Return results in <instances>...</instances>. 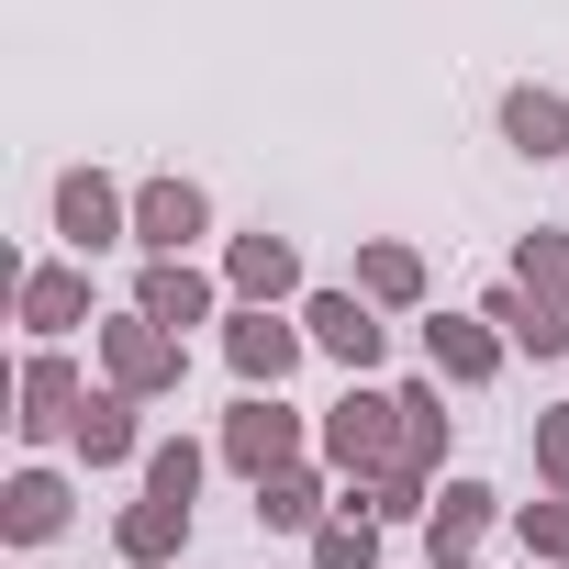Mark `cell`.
<instances>
[{
  "mask_svg": "<svg viewBox=\"0 0 569 569\" xmlns=\"http://www.w3.org/2000/svg\"><path fill=\"white\" fill-rule=\"evenodd\" d=\"M68 447H79L90 469H123V458H134V402H123V391H90L79 425H68Z\"/></svg>",
  "mask_w": 569,
  "mask_h": 569,
  "instance_id": "obj_13",
  "label": "cell"
},
{
  "mask_svg": "<svg viewBox=\"0 0 569 569\" xmlns=\"http://www.w3.org/2000/svg\"><path fill=\"white\" fill-rule=\"evenodd\" d=\"M79 313H90V279L79 268H23V325L34 336H68Z\"/></svg>",
  "mask_w": 569,
  "mask_h": 569,
  "instance_id": "obj_18",
  "label": "cell"
},
{
  "mask_svg": "<svg viewBox=\"0 0 569 569\" xmlns=\"http://www.w3.org/2000/svg\"><path fill=\"white\" fill-rule=\"evenodd\" d=\"M436 447H447V402H436V391H402V469L425 480V469H436Z\"/></svg>",
  "mask_w": 569,
  "mask_h": 569,
  "instance_id": "obj_23",
  "label": "cell"
},
{
  "mask_svg": "<svg viewBox=\"0 0 569 569\" xmlns=\"http://www.w3.org/2000/svg\"><path fill=\"white\" fill-rule=\"evenodd\" d=\"M536 469H547V491L569 502V413H536Z\"/></svg>",
  "mask_w": 569,
  "mask_h": 569,
  "instance_id": "obj_26",
  "label": "cell"
},
{
  "mask_svg": "<svg viewBox=\"0 0 569 569\" xmlns=\"http://www.w3.org/2000/svg\"><path fill=\"white\" fill-rule=\"evenodd\" d=\"M358 302H369V313L425 302V257H413V246H369V257H358Z\"/></svg>",
  "mask_w": 569,
  "mask_h": 569,
  "instance_id": "obj_17",
  "label": "cell"
},
{
  "mask_svg": "<svg viewBox=\"0 0 569 569\" xmlns=\"http://www.w3.org/2000/svg\"><path fill=\"white\" fill-rule=\"evenodd\" d=\"M201 223H212V201H201L190 179H146V190H134V234H146L157 257H179Z\"/></svg>",
  "mask_w": 569,
  "mask_h": 569,
  "instance_id": "obj_8",
  "label": "cell"
},
{
  "mask_svg": "<svg viewBox=\"0 0 569 569\" xmlns=\"http://www.w3.org/2000/svg\"><path fill=\"white\" fill-rule=\"evenodd\" d=\"M101 358H112V391L123 402H146V391H179V336L168 325H146V313H123V325H101Z\"/></svg>",
  "mask_w": 569,
  "mask_h": 569,
  "instance_id": "obj_3",
  "label": "cell"
},
{
  "mask_svg": "<svg viewBox=\"0 0 569 569\" xmlns=\"http://www.w3.org/2000/svg\"><path fill=\"white\" fill-rule=\"evenodd\" d=\"M223 279H234V291H246V302L268 313L279 291H302V246H291V234H268V223H257V234H234V257H223Z\"/></svg>",
  "mask_w": 569,
  "mask_h": 569,
  "instance_id": "obj_5",
  "label": "cell"
},
{
  "mask_svg": "<svg viewBox=\"0 0 569 569\" xmlns=\"http://www.w3.org/2000/svg\"><path fill=\"white\" fill-rule=\"evenodd\" d=\"M134 313L179 336V325H201V313H212V279H201L190 257H157V268H146V291H134Z\"/></svg>",
  "mask_w": 569,
  "mask_h": 569,
  "instance_id": "obj_10",
  "label": "cell"
},
{
  "mask_svg": "<svg viewBox=\"0 0 569 569\" xmlns=\"http://www.w3.org/2000/svg\"><path fill=\"white\" fill-rule=\"evenodd\" d=\"M223 358H234V380H246V391H279V380L302 369V325H279V313H257V302H246V313L223 325Z\"/></svg>",
  "mask_w": 569,
  "mask_h": 569,
  "instance_id": "obj_4",
  "label": "cell"
},
{
  "mask_svg": "<svg viewBox=\"0 0 569 569\" xmlns=\"http://www.w3.org/2000/svg\"><path fill=\"white\" fill-rule=\"evenodd\" d=\"M223 458H234L246 480H279V469H302V413L279 402V391H246V402L223 413Z\"/></svg>",
  "mask_w": 569,
  "mask_h": 569,
  "instance_id": "obj_1",
  "label": "cell"
},
{
  "mask_svg": "<svg viewBox=\"0 0 569 569\" xmlns=\"http://www.w3.org/2000/svg\"><path fill=\"white\" fill-rule=\"evenodd\" d=\"M480 325H502V336H513V347H536V358H569V325H558V313H536V302L513 291V279L480 302Z\"/></svg>",
  "mask_w": 569,
  "mask_h": 569,
  "instance_id": "obj_19",
  "label": "cell"
},
{
  "mask_svg": "<svg viewBox=\"0 0 569 569\" xmlns=\"http://www.w3.org/2000/svg\"><path fill=\"white\" fill-rule=\"evenodd\" d=\"M325 458H336L347 480H391V469H402V402H380V391L336 402V425H325Z\"/></svg>",
  "mask_w": 569,
  "mask_h": 569,
  "instance_id": "obj_2",
  "label": "cell"
},
{
  "mask_svg": "<svg viewBox=\"0 0 569 569\" xmlns=\"http://www.w3.org/2000/svg\"><path fill=\"white\" fill-rule=\"evenodd\" d=\"M480 525H491V491H480V480H447V502L425 513L436 558H469V547H480Z\"/></svg>",
  "mask_w": 569,
  "mask_h": 569,
  "instance_id": "obj_20",
  "label": "cell"
},
{
  "mask_svg": "<svg viewBox=\"0 0 569 569\" xmlns=\"http://www.w3.org/2000/svg\"><path fill=\"white\" fill-rule=\"evenodd\" d=\"M302 325H313V347H325V358L380 369V313H369L358 291H313V302H302Z\"/></svg>",
  "mask_w": 569,
  "mask_h": 569,
  "instance_id": "obj_7",
  "label": "cell"
},
{
  "mask_svg": "<svg viewBox=\"0 0 569 569\" xmlns=\"http://www.w3.org/2000/svg\"><path fill=\"white\" fill-rule=\"evenodd\" d=\"M79 402H90V391H79V369L46 347V358L23 369V413H12V425H23V436H68V425H79Z\"/></svg>",
  "mask_w": 569,
  "mask_h": 569,
  "instance_id": "obj_9",
  "label": "cell"
},
{
  "mask_svg": "<svg viewBox=\"0 0 569 569\" xmlns=\"http://www.w3.org/2000/svg\"><path fill=\"white\" fill-rule=\"evenodd\" d=\"M57 234H68L79 257L112 246V234H123V190H112L101 168H68V179H57Z\"/></svg>",
  "mask_w": 569,
  "mask_h": 569,
  "instance_id": "obj_6",
  "label": "cell"
},
{
  "mask_svg": "<svg viewBox=\"0 0 569 569\" xmlns=\"http://www.w3.org/2000/svg\"><path fill=\"white\" fill-rule=\"evenodd\" d=\"M513 291H525L536 313H558V325H569V234H547V223L525 234V257H513Z\"/></svg>",
  "mask_w": 569,
  "mask_h": 569,
  "instance_id": "obj_14",
  "label": "cell"
},
{
  "mask_svg": "<svg viewBox=\"0 0 569 569\" xmlns=\"http://www.w3.org/2000/svg\"><path fill=\"white\" fill-rule=\"evenodd\" d=\"M502 146H513V157H558V146H569V101H558V90H513V101H502Z\"/></svg>",
  "mask_w": 569,
  "mask_h": 569,
  "instance_id": "obj_16",
  "label": "cell"
},
{
  "mask_svg": "<svg viewBox=\"0 0 569 569\" xmlns=\"http://www.w3.org/2000/svg\"><path fill=\"white\" fill-rule=\"evenodd\" d=\"M525 558L536 569H569V502H536L525 513Z\"/></svg>",
  "mask_w": 569,
  "mask_h": 569,
  "instance_id": "obj_25",
  "label": "cell"
},
{
  "mask_svg": "<svg viewBox=\"0 0 569 569\" xmlns=\"http://www.w3.org/2000/svg\"><path fill=\"white\" fill-rule=\"evenodd\" d=\"M57 525H68V480L57 469H23L12 491H0V536H12V547H46Z\"/></svg>",
  "mask_w": 569,
  "mask_h": 569,
  "instance_id": "obj_11",
  "label": "cell"
},
{
  "mask_svg": "<svg viewBox=\"0 0 569 569\" xmlns=\"http://www.w3.org/2000/svg\"><path fill=\"white\" fill-rule=\"evenodd\" d=\"M436 569H469V558H436Z\"/></svg>",
  "mask_w": 569,
  "mask_h": 569,
  "instance_id": "obj_27",
  "label": "cell"
},
{
  "mask_svg": "<svg viewBox=\"0 0 569 569\" xmlns=\"http://www.w3.org/2000/svg\"><path fill=\"white\" fill-rule=\"evenodd\" d=\"M425 358H436V380H458V391H480L491 369H502V347L469 325V313H447V325H425Z\"/></svg>",
  "mask_w": 569,
  "mask_h": 569,
  "instance_id": "obj_12",
  "label": "cell"
},
{
  "mask_svg": "<svg viewBox=\"0 0 569 569\" xmlns=\"http://www.w3.org/2000/svg\"><path fill=\"white\" fill-rule=\"evenodd\" d=\"M112 547H123L134 569H157L168 547H190V502H168V491H146V502L123 513V536H112Z\"/></svg>",
  "mask_w": 569,
  "mask_h": 569,
  "instance_id": "obj_15",
  "label": "cell"
},
{
  "mask_svg": "<svg viewBox=\"0 0 569 569\" xmlns=\"http://www.w3.org/2000/svg\"><path fill=\"white\" fill-rule=\"evenodd\" d=\"M146 491H168V502H190V491H201V447H190V436H168V447L146 458Z\"/></svg>",
  "mask_w": 569,
  "mask_h": 569,
  "instance_id": "obj_24",
  "label": "cell"
},
{
  "mask_svg": "<svg viewBox=\"0 0 569 569\" xmlns=\"http://www.w3.org/2000/svg\"><path fill=\"white\" fill-rule=\"evenodd\" d=\"M325 513V480L313 469H279V480H257V525H279V536H302Z\"/></svg>",
  "mask_w": 569,
  "mask_h": 569,
  "instance_id": "obj_21",
  "label": "cell"
},
{
  "mask_svg": "<svg viewBox=\"0 0 569 569\" xmlns=\"http://www.w3.org/2000/svg\"><path fill=\"white\" fill-rule=\"evenodd\" d=\"M313 569H380V525H369V513L313 525Z\"/></svg>",
  "mask_w": 569,
  "mask_h": 569,
  "instance_id": "obj_22",
  "label": "cell"
}]
</instances>
